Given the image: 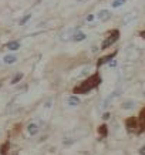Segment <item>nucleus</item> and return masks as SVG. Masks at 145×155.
Wrapping results in <instances>:
<instances>
[{"label": "nucleus", "instance_id": "f257e3e1", "mask_svg": "<svg viewBox=\"0 0 145 155\" xmlns=\"http://www.w3.org/2000/svg\"><path fill=\"white\" fill-rule=\"evenodd\" d=\"M101 84V75L98 73L93 74L91 77H88L87 80H84L80 85H77L74 88V94H87L90 91H93L94 88H97Z\"/></svg>", "mask_w": 145, "mask_h": 155}, {"label": "nucleus", "instance_id": "f03ea898", "mask_svg": "<svg viewBox=\"0 0 145 155\" xmlns=\"http://www.w3.org/2000/svg\"><path fill=\"white\" fill-rule=\"evenodd\" d=\"M118 37H120V31H118V30H112L111 33L105 37V40L103 41V44H101V50H105V48L111 47L112 44L118 40Z\"/></svg>", "mask_w": 145, "mask_h": 155}, {"label": "nucleus", "instance_id": "7ed1b4c3", "mask_svg": "<svg viewBox=\"0 0 145 155\" xmlns=\"http://www.w3.org/2000/svg\"><path fill=\"white\" fill-rule=\"evenodd\" d=\"M124 54H125V58H127V60H135L137 57H138V54H140V51H138V47H137V46H134V44H130V46L125 48Z\"/></svg>", "mask_w": 145, "mask_h": 155}, {"label": "nucleus", "instance_id": "20e7f679", "mask_svg": "<svg viewBox=\"0 0 145 155\" xmlns=\"http://www.w3.org/2000/svg\"><path fill=\"white\" fill-rule=\"evenodd\" d=\"M27 132H28V135H31V137H34V135H37L38 132H40V125L38 124H36V122H30L27 125Z\"/></svg>", "mask_w": 145, "mask_h": 155}, {"label": "nucleus", "instance_id": "39448f33", "mask_svg": "<svg viewBox=\"0 0 145 155\" xmlns=\"http://www.w3.org/2000/svg\"><path fill=\"white\" fill-rule=\"evenodd\" d=\"M137 127H138V121H137L134 117H131V118H128L125 121V128L128 130L130 132H132V131H135L137 130Z\"/></svg>", "mask_w": 145, "mask_h": 155}, {"label": "nucleus", "instance_id": "423d86ee", "mask_svg": "<svg viewBox=\"0 0 145 155\" xmlns=\"http://www.w3.org/2000/svg\"><path fill=\"white\" fill-rule=\"evenodd\" d=\"M97 19L100 21H108L111 19V12L110 10H100L98 14H97Z\"/></svg>", "mask_w": 145, "mask_h": 155}, {"label": "nucleus", "instance_id": "0eeeda50", "mask_svg": "<svg viewBox=\"0 0 145 155\" xmlns=\"http://www.w3.org/2000/svg\"><path fill=\"white\" fill-rule=\"evenodd\" d=\"M135 19H137V12H128V13L124 16L122 23H124V24H130V23H132Z\"/></svg>", "mask_w": 145, "mask_h": 155}, {"label": "nucleus", "instance_id": "6e6552de", "mask_svg": "<svg viewBox=\"0 0 145 155\" xmlns=\"http://www.w3.org/2000/svg\"><path fill=\"white\" fill-rule=\"evenodd\" d=\"M75 34V28H67L64 33L61 34V40L64 41V40H70V38H73V36Z\"/></svg>", "mask_w": 145, "mask_h": 155}, {"label": "nucleus", "instance_id": "1a4fd4ad", "mask_svg": "<svg viewBox=\"0 0 145 155\" xmlns=\"http://www.w3.org/2000/svg\"><path fill=\"white\" fill-rule=\"evenodd\" d=\"M115 54L117 53H112V54H108V56H104L103 58H100L98 63H97V66H103V64H105V63H110L111 60H114V57H115Z\"/></svg>", "mask_w": 145, "mask_h": 155}, {"label": "nucleus", "instance_id": "9d476101", "mask_svg": "<svg viewBox=\"0 0 145 155\" xmlns=\"http://www.w3.org/2000/svg\"><path fill=\"white\" fill-rule=\"evenodd\" d=\"M67 104L70 107H77L80 104V98L77 95H70V97H67Z\"/></svg>", "mask_w": 145, "mask_h": 155}, {"label": "nucleus", "instance_id": "9b49d317", "mask_svg": "<svg viewBox=\"0 0 145 155\" xmlns=\"http://www.w3.org/2000/svg\"><path fill=\"white\" fill-rule=\"evenodd\" d=\"M17 61V57L13 56V54H7V56L3 57V63L5 64H14Z\"/></svg>", "mask_w": 145, "mask_h": 155}, {"label": "nucleus", "instance_id": "f8f14e48", "mask_svg": "<svg viewBox=\"0 0 145 155\" xmlns=\"http://www.w3.org/2000/svg\"><path fill=\"white\" fill-rule=\"evenodd\" d=\"M6 48L10 50V51H16V50H19L20 48V43L19 41H10L6 44Z\"/></svg>", "mask_w": 145, "mask_h": 155}, {"label": "nucleus", "instance_id": "ddd939ff", "mask_svg": "<svg viewBox=\"0 0 145 155\" xmlns=\"http://www.w3.org/2000/svg\"><path fill=\"white\" fill-rule=\"evenodd\" d=\"M85 37H87V36H85L84 33H81V31H77V33L73 36V40H74V41H77V43H78V41H84Z\"/></svg>", "mask_w": 145, "mask_h": 155}, {"label": "nucleus", "instance_id": "4468645a", "mask_svg": "<svg viewBox=\"0 0 145 155\" xmlns=\"http://www.w3.org/2000/svg\"><path fill=\"white\" fill-rule=\"evenodd\" d=\"M98 134L101 137H107L108 135V127L105 125V124H103V125H100L98 127Z\"/></svg>", "mask_w": 145, "mask_h": 155}, {"label": "nucleus", "instance_id": "2eb2a0df", "mask_svg": "<svg viewBox=\"0 0 145 155\" xmlns=\"http://www.w3.org/2000/svg\"><path fill=\"white\" fill-rule=\"evenodd\" d=\"M122 110H132V108L135 107V103L134 101H125V103H122Z\"/></svg>", "mask_w": 145, "mask_h": 155}, {"label": "nucleus", "instance_id": "dca6fc26", "mask_svg": "<svg viewBox=\"0 0 145 155\" xmlns=\"http://www.w3.org/2000/svg\"><path fill=\"white\" fill-rule=\"evenodd\" d=\"M122 5H125V0H114L111 3V7L112 9H118V7H121Z\"/></svg>", "mask_w": 145, "mask_h": 155}, {"label": "nucleus", "instance_id": "f3484780", "mask_svg": "<svg viewBox=\"0 0 145 155\" xmlns=\"http://www.w3.org/2000/svg\"><path fill=\"white\" fill-rule=\"evenodd\" d=\"M140 124L142 125V127H145V108L141 111V114H140Z\"/></svg>", "mask_w": 145, "mask_h": 155}, {"label": "nucleus", "instance_id": "a211bd4d", "mask_svg": "<svg viewBox=\"0 0 145 155\" xmlns=\"http://www.w3.org/2000/svg\"><path fill=\"white\" fill-rule=\"evenodd\" d=\"M21 78H23V74H16V75H14V78L12 80V84H17Z\"/></svg>", "mask_w": 145, "mask_h": 155}, {"label": "nucleus", "instance_id": "6ab92c4d", "mask_svg": "<svg viewBox=\"0 0 145 155\" xmlns=\"http://www.w3.org/2000/svg\"><path fill=\"white\" fill-rule=\"evenodd\" d=\"M30 17H31V14H27V16H24L23 19L20 20V24H24V23H27L28 20H30Z\"/></svg>", "mask_w": 145, "mask_h": 155}, {"label": "nucleus", "instance_id": "aec40b11", "mask_svg": "<svg viewBox=\"0 0 145 155\" xmlns=\"http://www.w3.org/2000/svg\"><path fill=\"white\" fill-rule=\"evenodd\" d=\"M7 147H9V144H6L5 147H2V154H3V155L7 154V151H6V150H7Z\"/></svg>", "mask_w": 145, "mask_h": 155}, {"label": "nucleus", "instance_id": "412c9836", "mask_svg": "<svg viewBox=\"0 0 145 155\" xmlns=\"http://www.w3.org/2000/svg\"><path fill=\"white\" fill-rule=\"evenodd\" d=\"M138 152H140V155H145V145H142L140 148V151H138Z\"/></svg>", "mask_w": 145, "mask_h": 155}, {"label": "nucleus", "instance_id": "4be33fe9", "mask_svg": "<svg viewBox=\"0 0 145 155\" xmlns=\"http://www.w3.org/2000/svg\"><path fill=\"white\" fill-rule=\"evenodd\" d=\"M115 66H117V60L110 61V67H115Z\"/></svg>", "mask_w": 145, "mask_h": 155}, {"label": "nucleus", "instance_id": "5701e85b", "mask_svg": "<svg viewBox=\"0 0 145 155\" xmlns=\"http://www.w3.org/2000/svg\"><path fill=\"white\" fill-rule=\"evenodd\" d=\"M93 20H94V16L93 14H90L88 17H87V21H93Z\"/></svg>", "mask_w": 145, "mask_h": 155}, {"label": "nucleus", "instance_id": "b1692460", "mask_svg": "<svg viewBox=\"0 0 145 155\" xmlns=\"http://www.w3.org/2000/svg\"><path fill=\"white\" fill-rule=\"evenodd\" d=\"M103 118H104V120H108V118H110V114H108V113H105V114H104V115H103Z\"/></svg>", "mask_w": 145, "mask_h": 155}, {"label": "nucleus", "instance_id": "393cba45", "mask_svg": "<svg viewBox=\"0 0 145 155\" xmlns=\"http://www.w3.org/2000/svg\"><path fill=\"white\" fill-rule=\"evenodd\" d=\"M75 2H77V3H81V2H84V0H75Z\"/></svg>", "mask_w": 145, "mask_h": 155}, {"label": "nucleus", "instance_id": "a878e982", "mask_svg": "<svg viewBox=\"0 0 145 155\" xmlns=\"http://www.w3.org/2000/svg\"><path fill=\"white\" fill-rule=\"evenodd\" d=\"M16 155H17V154H16Z\"/></svg>", "mask_w": 145, "mask_h": 155}]
</instances>
